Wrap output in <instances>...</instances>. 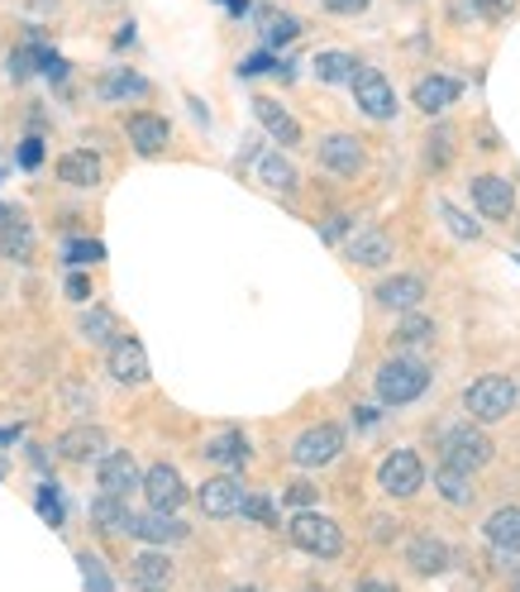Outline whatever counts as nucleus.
<instances>
[{
  "mask_svg": "<svg viewBox=\"0 0 520 592\" xmlns=\"http://www.w3.org/2000/svg\"><path fill=\"white\" fill-rule=\"evenodd\" d=\"M430 435H435V444H440V459H444V464H454V469L478 473V469H487V464L497 459L492 435H487V430H478V426L435 421V426H430Z\"/></svg>",
  "mask_w": 520,
  "mask_h": 592,
  "instance_id": "1",
  "label": "nucleus"
},
{
  "mask_svg": "<svg viewBox=\"0 0 520 592\" xmlns=\"http://www.w3.org/2000/svg\"><path fill=\"white\" fill-rule=\"evenodd\" d=\"M34 502H39V512H43V521H48L53 530H63V526H67V507H63V497H57V487H53V483H43V487H39V497H34Z\"/></svg>",
  "mask_w": 520,
  "mask_h": 592,
  "instance_id": "38",
  "label": "nucleus"
},
{
  "mask_svg": "<svg viewBox=\"0 0 520 592\" xmlns=\"http://www.w3.org/2000/svg\"><path fill=\"white\" fill-rule=\"evenodd\" d=\"M430 483H435L440 497L454 502V507H473V497H478V483H473V473L444 464V459H440V469H435V478H430Z\"/></svg>",
  "mask_w": 520,
  "mask_h": 592,
  "instance_id": "26",
  "label": "nucleus"
},
{
  "mask_svg": "<svg viewBox=\"0 0 520 592\" xmlns=\"http://www.w3.org/2000/svg\"><path fill=\"white\" fill-rule=\"evenodd\" d=\"M100 177H106V163L91 149H72L57 158V182L63 186H100Z\"/></svg>",
  "mask_w": 520,
  "mask_h": 592,
  "instance_id": "23",
  "label": "nucleus"
},
{
  "mask_svg": "<svg viewBox=\"0 0 520 592\" xmlns=\"http://www.w3.org/2000/svg\"><path fill=\"white\" fill-rule=\"evenodd\" d=\"M10 440H20V426H10V430H0V444H10Z\"/></svg>",
  "mask_w": 520,
  "mask_h": 592,
  "instance_id": "50",
  "label": "nucleus"
},
{
  "mask_svg": "<svg viewBox=\"0 0 520 592\" xmlns=\"http://www.w3.org/2000/svg\"><path fill=\"white\" fill-rule=\"evenodd\" d=\"M124 134H129V143H134L139 158H158L167 149V139H172V125L158 110H129L124 115Z\"/></svg>",
  "mask_w": 520,
  "mask_h": 592,
  "instance_id": "13",
  "label": "nucleus"
},
{
  "mask_svg": "<svg viewBox=\"0 0 520 592\" xmlns=\"http://www.w3.org/2000/svg\"><path fill=\"white\" fill-rule=\"evenodd\" d=\"M263 39L272 43V49H282V43L301 39V20L286 10H263Z\"/></svg>",
  "mask_w": 520,
  "mask_h": 592,
  "instance_id": "35",
  "label": "nucleus"
},
{
  "mask_svg": "<svg viewBox=\"0 0 520 592\" xmlns=\"http://www.w3.org/2000/svg\"><path fill=\"white\" fill-rule=\"evenodd\" d=\"M134 583L139 588H163V583H172V559L163 555V545H149V550L134 555Z\"/></svg>",
  "mask_w": 520,
  "mask_h": 592,
  "instance_id": "28",
  "label": "nucleus"
},
{
  "mask_svg": "<svg viewBox=\"0 0 520 592\" xmlns=\"http://www.w3.org/2000/svg\"><path fill=\"white\" fill-rule=\"evenodd\" d=\"M407 564H411V573H421V579H440V573L454 564V550H449V540L435 536V530H421V536L407 540Z\"/></svg>",
  "mask_w": 520,
  "mask_h": 592,
  "instance_id": "14",
  "label": "nucleus"
},
{
  "mask_svg": "<svg viewBox=\"0 0 520 592\" xmlns=\"http://www.w3.org/2000/svg\"><path fill=\"white\" fill-rule=\"evenodd\" d=\"M435 321L430 315H421V311H401V321H397V330H392V344L397 349H407V344H425V340H435Z\"/></svg>",
  "mask_w": 520,
  "mask_h": 592,
  "instance_id": "32",
  "label": "nucleus"
},
{
  "mask_svg": "<svg viewBox=\"0 0 520 592\" xmlns=\"http://www.w3.org/2000/svg\"><path fill=\"white\" fill-rule=\"evenodd\" d=\"M243 497H249V487L239 483V473L235 469H225V473H215L210 483H201V512L210 516V521H229V516H239L243 512Z\"/></svg>",
  "mask_w": 520,
  "mask_h": 592,
  "instance_id": "10",
  "label": "nucleus"
},
{
  "mask_svg": "<svg viewBox=\"0 0 520 592\" xmlns=\"http://www.w3.org/2000/svg\"><path fill=\"white\" fill-rule=\"evenodd\" d=\"M77 335L86 344H96V349H106V344L120 335V321H115V311L106 306H91V311H82V321H77Z\"/></svg>",
  "mask_w": 520,
  "mask_h": 592,
  "instance_id": "29",
  "label": "nucleus"
},
{
  "mask_svg": "<svg viewBox=\"0 0 520 592\" xmlns=\"http://www.w3.org/2000/svg\"><path fill=\"white\" fill-rule=\"evenodd\" d=\"M468 196H473V206H478L483 220L507 225L516 215V186L507 177H497V172H478V177L468 182Z\"/></svg>",
  "mask_w": 520,
  "mask_h": 592,
  "instance_id": "11",
  "label": "nucleus"
},
{
  "mask_svg": "<svg viewBox=\"0 0 520 592\" xmlns=\"http://www.w3.org/2000/svg\"><path fill=\"white\" fill-rule=\"evenodd\" d=\"M243 77H258V72H278V57L272 53H253V57H243Z\"/></svg>",
  "mask_w": 520,
  "mask_h": 592,
  "instance_id": "44",
  "label": "nucleus"
},
{
  "mask_svg": "<svg viewBox=\"0 0 520 592\" xmlns=\"http://www.w3.org/2000/svg\"><path fill=\"white\" fill-rule=\"evenodd\" d=\"M139 487H143V497H149V507H158V512H182V502H186V483H182V473L172 464L143 469Z\"/></svg>",
  "mask_w": 520,
  "mask_h": 592,
  "instance_id": "15",
  "label": "nucleus"
},
{
  "mask_svg": "<svg viewBox=\"0 0 520 592\" xmlns=\"http://www.w3.org/2000/svg\"><path fill=\"white\" fill-rule=\"evenodd\" d=\"M354 421H358V426H372V421H378V411H372V407H358Z\"/></svg>",
  "mask_w": 520,
  "mask_h": 592,
  "instance_id": "49",
  "label": "nucleus"
},
{
  "mask_svg": "<svg viewBox=\"0 0 520 592\" xmlns=\"http://www.w3.org/2000/svg\"><path fill=\"white\" fill-rule=\"evenodd\" d=\"M239 516H249L253 526H282V521H278V502L263 497V493H249V497H243V512H239Z\"/></svg>",
  "mask_w": 520,
  "mask_h": 592,
  "instance_id": "39",
  "label": "nucleus"
},
{
  "mask_svg": "<svg viewBox=\"0 0 520 592\" xmlns=\"http://www.w3.org/2000/svg\"><path fill=\"white\" fill-rule=\"evenodd\" d=\"M511 583H516V588H520V569H516V573H511Z\"/></svg>",
  "mask_w": 520,
  "mask_h": 592,
  "instance_id": "54",
  "label": "nucleus"
},
{
  "mask_svg": "<svg viewBox=\"0 0 520 592\" xmlns=\"http://www.w3.org/2000/svg\"><path fill=\"white\" fill-rule=\"evenodd\" d=\"M67 263H106V244L100 239H72L63 249Z\"/></svg>",
  "mask_w": 520,
  "mask_h": 592,
  "instance_id": "40",
  "label": "nucleus"
},
{
  "mask_svg": "<svg viewBox=\"0 0 520 592\" xmlns=\"http://www.w3.org/2000/svg\"><path fill=\"white\" fill-rule=\"evenodd\" d=\"M201 454H206V464H220V469H243V464H249V440H243V430H220V435H210L206 440V450H201Z\"/></svg>",
  "mask_w": 520,
  "mask_h": 592,
  "instance_id": "24",
  "label": "nucleus"
},
{
  "mask_svg": "<svg viewBox=\"0 0 520 592\" xmlns=\"http://www.w3.org/2000/svg\"><path fill=\"white\" fill-rule=\"evenodd\" d=\"M321 6H325L329 14H364L372 0H321Z\"/></svg>",
  "mask_w": 520,
  "mask_h": 592,
  "instance_id": "46",
  "label": "nucleus"
},
{
  "mask_svg": "<svg viewBox=\"0 0 520 592\" xmlns=\"http://www.w3.org/2000/svg\"><path fill=\"white\" fill-rule=\"evenodd\" d=\"M149 92H153V82L139 77L134 67H110V72H100V77H96V96L106 100V106H120V100H143Z\"/></svg>",
  "mask_w": 520,
  "mask_h": 592,
  "instance_id": "19",
  "label": "nucleus"
},
{
  "mask_svg": "<svg viewBox=\"0 0 520 592\" xmlns=\"http://www.w3.org/2000/svg\"><path fill=\"white\" fill-rule=\"evenodd\" d=\"M315 497H321V493H315V487L311 483H292V487H286V507H315Z\"/></svg>",
  "mask_w": 520,
  "mask_h": 592,
  "instance_id": "43",
  "label": "nucleus"
},
{
  "mask_svg": "<svg viewBox=\"0 0 520 592\" xmlns=\"http://www.w3.org/2000/svg\"><path fill=\"white\" fill-rule=\"evenodd\" d=\"M143 478V469H139V459L129 454V450H106L100 454V464H96V483H100V493H120L129 497L139 487Z\"/></svg>",
  "mask_w": 520,
  "mask_h": 592,
  "instance_id": "16",
  "label": "nucleus"
},
{
  "mask_svg": "<svg viewBox=\"0 0 520 592\" xmlns=\"http://www.w3.org/2000/svg\"><path fill=\"white\" fill-rule=\"evenodd\" d=\"M372 536H378V540H397V526H392V516H372Z\"/></svg>",
  "mask_w": 520,
  "mask_h": 592,
  "instance_id": "48",
  "label": "nucleus"
},
{
  "mask_svg": "<svg viewBox=\"0 0 520 592\" xmlns=\"http://www.w3.org/2000/svg\"><path fill=\"white\" fill-rule=\"evenodd\" d=\"M34 10H57V0H29Z\"/></svg>",
  "mask_w": 520,
  "mask_h": 592,
  "instance_id": "51",
  "label": "nucleus"
},
{
  "mask_svg": "<svg viewBox=\"0 0 520 592\" xmlns=\"http://www.w3.org/2000/svg\"><path fill=\"white\" fill-rule=\"evenodd\" d=\"M458 92H464V86H458V77H449V72H425L421 82H415V92H411V100L415 106H421L425 115H444L458 100Z\"/></svg>",
  "mask_w": 520,
  "mask_h": 592,
  "instance_id": "21",
  "label": "nucleus"
},
{
  "mask_svg": "<svg viewBox=\"0 0 520 592\" xmlns=\"http://www.w3.org/2000/svg\"><path fill=\"white\" fill-rule=\"evenodd\" d=\"M39 163H43V139L29 134V139L20 143V168H39Z\"/></svg>",
  "mask_w": 520,
  "mask_h": 592,
  "instance_id": "45",
  "label": "nucleus"
},
{
  "mask_svg": "<svg viewBox=\"0 0 520 592\" xmlns=\"http://www.w3.org/2000/svg\"><path fill=\"white\" fill-rule=\"evenodd\" d=\"M258 182H263L268 192H296V168L278 153H263L258 158Z\"/></svg>",
  "mask_w": 520,
  "mask_h": 592,
  "instance_id": "33",
  "label": "nucleus"
},
{
  "mask_svg": "<svg viewBox=\"0 0 520 592\" xmlns=\"http://www.w3.org/2000/svg\"><path fill=\"white\" fill-rule=\"evenodd\" d=\"M339 454H344V426H335V421H321V426L301 430L296 444H292V464L296 469H325V464H335Z\"/></svg>",
  "mask_w": 520,
  "mask_h": 592,
  "instance_id": "5",
  "label": "nucleus"
},
{
  "mask_svg": "<svg viewBox=\"0 0 520 592\" xmlns=\"http://www.w3.org/2000/svg\"><path fill=\"white\" fill-rule=\"evenodd\" d=\"M349 229H354V215H329V220L321 225V239H325V244H339L344 235H349Z\"/></svg>",
  "mask_w": 520,
  "mask_h": 592,
  "instance_id": "42",
  "label": "nucleus"
},
{
  "mask_svg": "<svg viewBox=\"0 0 520 592\" xmlns=\"http://www.w3.org/2000/svg\"><path fill=\"white\" fill-rule=\"evenodd\" d=\"M77 569H82V583L86 588H96V592H110L115 588V579H110V569L100 564V555H91V550H82L77 555Z\"/></svg>",
  "mask_w": 520,
  "mask_h": 592,
  "instance_id": "37",
  "label": "nucleus"
},
{
  "mask_svg": "<svg viewBox=\"0 0 520 592\" xmlns=\"http://www.w3.org/2000/svg\"><path fill=\"white\" fill-rule=\"evenodd\" d=\"M6 473H10V469H6V459H0V478H6Z\"/></svg>",
  "mask_w": 520,
  "mask_h": 592,
  "instance_id": "53",
  "label": "nucleus"
},
{
  "mask_svg": "<svg viewBox=\"0 0 520 592\" xmlns=\"http://www.w3.org/2000/svg\"><path fill=\"white\" fill-rule=\"evenodd\" d=\"M397 254V244L387 229H358L354 239H344V258H349L354 268H387Z\"/></svg>",
  "mask_w": 520,
  "mask_h": 592,
  "instance_id": "17",
  "label": "nucleus"
},
{
  "mask_svg": "<svg viewBox=\"0 0 520 592\" xmlns=\"http://www.w3.org/2000/svg\"><path fill=\"white\" fill-rule=\"evenodd\" d=\"M110 435L100 426H72L57 435V459H67V464H96L100 454H106Z\"/></svg>",
  "mask_w": 520,
  "mask_h": 592,
  "instance_id": "18",
  "label": "nucleus"
},
{
  "mask_svg": "<svg viewBox=\"0 0 520 592\" xmlns=\"http://www.w3.org/2000/svg\"><path fill=\"white\" fill-rule=\"evenodd\" d=\"M0 182H6V168H0Z\"/></svg>",
  "mask_w": 520,
  "mask_h": 592,
  "instance_id": "55",
  "label": "nucleus"
},
{
  "mask_svg": "<svg viewBox=\"0 0 520 592\" xmlns=\"http://www.w3.org/2000/svg\"><path fill=\"white\" fill-rule=\"evenodd\" d=\"M378 487H382L387 497H401V502L415 497V493L425 487V464H421V454H415V450H392V454H387L382 464H378Z\"/></svg>",
  "mask_w": 520,
  "mask_h": 592,
  "instance_id": "7",
  "label": "nucleus"
},
{
  "mask_svg": "<svg viewBox=\"0 0 520 592\" xmlns=\"http://www.w3.org/2000/svg\"><path fill=\"white\" fill-rule=\"evenodd\" d=\"M315 163H321L329 177H358V172L368 168V149L358 134H344V129H335V134L321 139V149H315Z\"/></svg>",
  "mask_w": 520,
  "mask_h": 592,
  "instance_id": "6",
  "label": "nucleus"
},
{
  "mask_svg": "<svg viewBox=\"0 0 520 592\" xmlns=\"http://www.w3.org/2000/svg\"><path fill=\"white\" fill-rule=\"evenodd\" d=\"M286 540H292L301 555H311V559H339L344 555L339 521H329V516L315 512V507H296V516L286 521Z\"/></svg>",
  "mask_w": 520,
  "mask_h": 592,
  "instance_id": "3",
  "label": "nucleus"
},
{
  "mask_svg": "<svg viewBox=\"0 0 520 592\" xmlns=\"http://www.w3.org/2000/svg\"><path fill=\"white\" fill-rule=\"evenodd\" d=\"M253 115H258V125L268 129V139H272V143H282V149H296V143H301V120L282 110V100L253 96Z\"/></svg>",
  "mask_w": 520,
  "mask_h": 592,
  "instance_id": "20",
  "label": "nucleus"
},
{
  "mask_svg": "<svg viewBox=\"0 0 520 592\" xmlns=\"http://www.w3.org/2000/svg\"><path fill=\"white\" fill-rule=\"evenodd\" d=\"M14 215H20L14 206H0V225H6V220H14Z\"/></svg>",
  "mask_w": 520,
  "mask_h": 592,
  "instance_id": "52",
  "label": "nucleus"
},
{
  "mask_svg": "<svg viewBox=\"0 0 520 592\" xmlns=\"http://www.w3.org/2000/svg\"><path fill=\"white\" fill-rule=\"evenodd\" d=\"M449 163H454V129L449 125H435L425 134V168L440 172V168H449Z\"/></svg>",
  "mask_w": 520,
  "mask_h": 592,
  "instance_id": "34",
  "label": "nucleus"
},
{
  "mask_svg": "<svg viewBox=\"0 0 520 592\" xmlns=\"http://www.w3.org/2000/svg\"><path fill=\"white\" fill-rule=\"evenodd\" d=\"M91 521H96V530H106V536H124V526H129L124 497L120 493H100L91 502Z\"/></svg>",
  "mask_w": 520,
  "mask_h": 592,
  "instance_id": "30",
  "label": "nucleus"
},
{
  "mask_svg": "<svg viewBox=\"0 0 520 592\" xmlns=\"http://www.w3.org/2000/svg\"><path fill=\"white\" fill-rule=\"evenodd\" d=\"M520 407V392L511 378H501V373H487V378H473L464 387V411L473 421L492 426V421H507V416Z\"/></svg>",
  "mask_w": 520,
  "mask_h": 592,
  "instance_id": "4",
  "label": "nucleus"
},
{
  "mask_svg": "<svg viewBox=\"0 0 520 592\" xmlns=\"http://www.w3.org/2000/svg\"><path fill=\"white\" fill-rule=\"evenodd\" d=\"M372 301H378L382 311H411L425 301V278H415V272H401V278H387L372 287Z\"/></svg>",
  "mask_w": 520,
  "mask_h": 592,
  "instance_id": "22",
  "label": "nucleus"
},
{
  "mask_svg": "<svg viewBox=\"0 0 520 592\" xmlns=\"http://www.w3.org/2000/svg\"><path fill=\"white\" fill-rule=\"evenodd\" d=\"M0 258H10V263H29V258H34V225L20 220V215L0 225Z\"/></svg>",
  "mask_w": 520,
  "mask_h": 592,
  "instance_id": "27",
  "label": "nucleus"
},
{
  "mask_svg": "<svg viewBox=\"0 0 520 592\" xmlns=\"http://www.w3.org/2000/svg\"><path fill=\"white\" fill-rule=\"evenodd\" d=\"M315 77H321L325 86H339V82H349L354 77V67H358V57L354 53H344V49H325V53H315Z\"/></svg>",
  "mask_w": 520,
  "mask_h": 592,
  "instance_id": "31",
  "label": "nucleus"
},
{
  "mask_svg": "<svg viewBox=\"0 0 520 592\" xmlns=\"http://www.w3.org/2000/svg\"><path fill=\"white\" fill-rule=\"evenodd\" d=\"M468 6H473V14H478V20H511V14H516V6H520V0H468Z\"/></svg>",
  "mask_w": 520,
  "mask_h": 592,
  "instance_id": "41",
  "label": "nucleus"
},
{
  "mask_svg": "<svg viewBox=\"0 0 520 592\" xmlns=\"http://www.w3.org/2000/svg\"><path fill=\"white\" fill-rule=\"evenodd\" d=\"M67 297L72 301H91V282H86L82 272H72V278H67Z\"/></svg>",
  "mask_w": 520,
  "mask_h": 592,
  "instance_id": "47",
  "label": "nucleus"
},
{
  "mask_svg": "<svg viewBox=\"0 0 520 592\" xmlns=\"http://www.w3.org/2000/svg\"><path fill=\"white\" fill-rule=\"evenodd\" d=\"M106 373L120 387H143L149 383V349L134 340V335H115L110 344H106Z\"/></svg>",
  "mask_w": 520,
  "mask_h": 592,
  "instance_id": "9",
  "label": "nucleus"
},
{
  "mask_svg": "<svg viewBox=\"0 0 520 592\" xmlns=\"http://www.w3.org/2000/svg\"><path fill=\"white\" fill-rule=\"evenodd\" d=\"M124 536H134V540H143V545H182L192 530H186V521H177V512H158V507H149V512H129V526H124Z\"/></svg>",
  "mask_w": 520,
  "mask_h": 592,
  "instance_id": "12",
  "label": "nucleus"
},
{
  "mask_svg": "<svg viewBox=\"0 0 520 592\" xmlns=\"http://www.w3.org/2000/svg\"><path fill=\"white\" fill-rule=\"evenodd\" d=\"M440 220H444V225H449V235H454V239H464V244H473V239H483V225H478V220H473V215H468V211H458V206H454V201H440Z\"/></svg>",
  "mask_w": 520,
  "mask_h": 592,
  "instance_id": "36",
  "label": "nucleus"
},
{
  "mask_svg": "<svg viewBox=\"0 0 520 592\" xmlns=\"http://www.w3.org/2000/svg\"><path fill=\"white\" fill-rule=\"evenodd\" d=\"M430 387V364L415 354H392L378 368V401L382 407H411Z\"/></svg>",
  "mask_w": 520,
  "mask_h": 592,
  "instance_id": "2",
  "label": "nucleus"
},
{
  "mask_svg": "<svg viewBox=\"0 0 520 592\" xmlns=\"http://www.w3.org/2000/svg\"><path fill=\"white\" fill-rule=\"evenodd\" d=\"M483 536L501 555H520V507H497L483 521Z\"/></svg>",
  "mask_w": 520,
  "mask_h": 592,
  "instance_id": "25",
  "label": "nucleus"
},
{
  "mask_svg": "<svg viewBox=\"0 0 520 592\" xmlns=\"http://www.w3.org/2000/svg\"><path fill=\"white\" fill-rule=\"evenodd\" d=\"M349 86H354V106L364 110L368 120H392V115H397V92H392V82H387L378 67L358 63Z\"/></svg>",
  "mask_w": 520,
  "mask_h": 592,
  "instance_id": "8",
  "label": "nucleus"
}]
</instances>
